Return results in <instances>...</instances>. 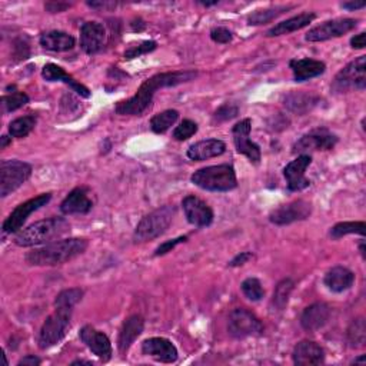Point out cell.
<instances>
[{
  "instance_id": "60d3db41",
  "label": "cell",
  "mask_w": 366,
  "mask_h": 366,
  "mask_svg": "<svg viewBox=\"0 0 366 366\" xmlns=\"http://www.w3.org/2000/svg\"><path fill=\"white\" fill-rule=\"evenodd\" d=\"M156 48H157V43L155 41L143 42L139 46H132L125 52V59L130 60V59H135V57H141L142 55H148V53L153 52Z\"/></svg>"
},
{
  "instance_id": "277c9868",
  "label": "cell",
  "mask_w": 366,
  "mask_h": 366,
  "mask_svg": "<svg viewBox=\"0 0 366 366\" xmlns=\"http://www.w3.org/2000/svg\"><path fill=\"white\" fill-rule=\"evenodd\" d=\"M192 183L209 192H229L238 186L234 166L216 164L199 169L192 175Z\"/></svg>"
},
{
  "instance_id": "3957f363",
  "label": "cell",
  "mask_w": 366,
  "mask_h": 366,
  "mask_svg": "<svg viewBox=\"0 0 366 366\" xmlns=\"http://www.w3.org/2000/svg\"><path fill=\"white\" fill-rule=\"evenodd\" d=\"M71 232L69 222L63 218H50L39 220L22 229L15 238V244L22 248L45 245L55 242Z\"/></svg>"
},
{
  "instance_id": "ffe728a7",
  "label": "cell",
  "mask_w": 366,
  "mask_h": 366,
  "mask_svg": "<svg viewBox=\"0 0 366 366\" xmlns=\"http://www.w3.org/2000/svg\"><path fill=\"white\" fill-rule=\"evenodd\" d=\"M93 202L89 197L86 188H76L60 205V211L63 215H86L92 211Z\"/></svg>"
},
{
  "instance_id": "30bf717a",
  "label": "cell",
  "mask_w": 366,
  "mask_h": 366,
  "mask_svg": "<svg viewBox=\"0 0 366 366\" xmlns=\"http://www.w3.org/2000/svg\"><path fill=\"white\" fill-rule=\"evenodd\" d=\"M50 199H52V193H42L36 197L29 199V201L20 204L5 220V223H3L5 234H15V232H20V229H22L23 223L27 220V218L33 212H36L38 209H41L42 206L49 204Z\"/></svg>"
},
{
  "instance_id": "8992f818",
  "label": "cell",
  "mask_w": 366,
  "mask_h": 366,
  "mask_svg": "<svg viewBox=\"0 0 366 366\" xmlns=\"http://www.w3.org/2000/svg\"><path fill=\"white\" fill-rule=\"evenodd\" d=\"M72 311L73 308H56V311L45 321L39 334L41 349L52 348L64 338L71 326Z\"/></svg>"
},
{
  "instance_id": "f5cc1de1",
  "label": "cell",
  "mask_w": 366,
  "mask_h": 366,
  "mask_svg": "<svg viewBox=\"0 0 366 366\" xmlns=\"http://www.w3.org/2000/svg\"><path fill=\"white\" fill-rule=\"evenodd\" d=\"M0 139H2V143H0V148L5 149V148H6V145L10 142V139H9L8 136H2V138H0Z\"/></svg>"
},
{
  "instance_id": "bcb514c9",
  "label": "cell",
  "mask_w": 366,
  "mask_h": 366,
  "mask_svg": "<svg viewBox=\"0 0 366 366\" xmlns=\"http://www.w3.org/2000/svg\"><path fill=\"white\" fill-rule=\"evenodd\" d=\"M71 8V3H56V2H50L45 5V9L50 13H60L64 12L66 9Z\"/></svg>"
},
{
  "instance_id": "7c38bea8",
  "label": "cell",
  "mask_w": 366,
  "mask_h": 366,
  "mask_svg": "<svg viewBox=\"0 0 366 366\" xmlns=\"http://www.w3.org/2000/svg\"><path fill=\"white\" fill-rule=\"evenodd\" d=\"M358 26V20L355 19H335L328 20L314 29H311L305 39L308 42H325L334 38H341L346 35L348 31L353 30Z\"/></svg>"
},
{
  "instance_id": "7a4b0ae2",
  "label": "cell",
  "mask_w": 366,
  "mask_h": 366,
  "mask_svg": "<svg viewBox=\"0 0 366 366\" xmlns=\"http://www.w3.org/2000/svg\"><path fill=\"white\" fill-rule=\"evenodd\" d=\"M87 241L80 238L55 241L29 252L26 255V262L35 266L62 265L82 255L87 249Z\"/></svg>"
},
{
  "instance_id": "4316f807",
  "label": "cell",
  "mask_w": 366,
  "mask_h": 366,
  "mask_svg": "<svg viewBox=\"0 0 366 366\" xmlns=\"http://www.w3.org/2000/svg\"><path fill=\"white\" fill-rule=\"evenodd\" d=\"M323 282L329 290L335 293H342L353 285L355 275L348 268H344V266H335V268L328 271Z\"/></svg>"
},
{
  "instance_id": "484cf974",
  "label": "cell",
  "mask_w": 366,
  "mask_h": 366,
  "mask_svg": "<svg viewBox=\"0 0 366 366\" xmlns=\"http://www.w3.org/2000/svg\"><path fill=\"white\" fill-rule=\"evenodd\" d=\"M225 150H226L225 142H222L219 139H206V141L193 143L188 149V157L190 160L202 162V160H208V159L220 156L225 153Z\"/></svg>"
},
{
  "instance_id": "6da1fadb",
  "label": "cell",
  "mask_w": 366,
  "mask_h": 366,
  "mask_svg": "<svg viewBox=\"0 0 366 366\" xmlns=\"http://www.w3.org/2000/svg\"><path fill=\"white\" fill-rule=\"evenodd\" d=\"M197 76L195 71H176V72H163L156 73L142 83L135 96H132L127 101L119 102L115 106V112L118 115H130L139 116L142 115L152 104L153 96L157 89L162 87H174L186 82L193 80Z\"/></svg>"
},
{
  "instance_id": "2e32d148",
  "label": "cell",
  "mask_w": 366,
  "mask_h": 366,
  "mask_svg": "<svg viewBox=\"0 0 366 366\" xmlns=\"http://www.w3.org/2000/svg\"><path fill=\"white\" fill-rule=\"evenodd\" d=\"M182 208L189 223L197 227H208L213 222V211L211 206L193 195L186 196L182 201Z\"/></svg>"
},
{
  "instance_id": "e0dca14e",
  "label": "cell",
  "mask_w": 366,
  "mask_h": 366,
  "mask_svg": "<svg viewBox=\"0 0 366 366\" xmlns=\"http://www.w3.org/2000/svg\"><path fill=\"white\" fill-rule=\"evenodd\" d=\"M79 337L80 341L104 362L111 360L112 358V344L109 341V338L104 334V332L97 330L94 328H92L90 325H86L80 329L79 332Z\"/></svg>"
},
{
  "instance_id": "ba28073f",
  "label": "cell",
  "mask_w": 366,
  "mask_h": 366,
  "mask_svg": "<svg viewBox=\"0 0 366 366\" xmlns=\"http://www.w3.org/2000/svg\"><path fill=\"white\" fill-rule=\"evenodd\" d=\"M366 87V56H359L335 76L332 90L344 93L348 90H363Z\"/></svg>"
},
{
  "instance_id": "9c48e42d",
  "label": "cell",
  "mask_w": 366,
  "mask_h": 366,
  "mask_svg": "<svg viewBox=\"0 0 366 366\" xmlns=\"http://www.w3.org/2000/svg\"><path fill=\"white\" fill-rule=\"evenodd\" d=\"M227 332L232 338L237 339L259 337L263 332V325L251 311L245 308H237L229 315Z\"/></svg>"
},
{
  "instance_id": "9a60e30c",
  "label": "cell",
  "mask_w": 366,
  "mask_h": 366,
  "mask_svg": "<svg viewBox=\"0 0 366 366\" xmlns=\"http://www.w3.org/2000/svg\"><path fill=\"white\" fill-rule=\"evenodd\" d=\"M312 162V157L309 155H301L297 156L295 160L288 163L283 169V175L288 182V189L290 192H299L309 188L311 181L307 179L305 174L309 168Z\"/></svg>"
},
{
  "instance_id": "cb8c5ba5",
  "label": "cell",
  "mask_w": 366,
  "mask_h": 366,
  "mask_svg": "<svg viewBox=\"0 0 366 366\" xmlns=\"http://www.w3.org/2000/svg\"><path fill=\"white\" fill-rule=\"evenodd\" d=\"M42 76L43 79H46L48 82H63L66 85H69L71 89L73 92H76L78 94H80L82 97H89L90 92L86 86H83L82 83H79L78 80H75L68 72H66L60 66L55 64V63H48L43 71H42Z\"/></svg>"
},
{
  "instance_id": "f35d334b",
  "label": "cell",
  "mask_w": 366,
  "mask_h": 366,
  "mask_svg": "<svg viewBox=\"0 0 366 366\" xmlns=\"http://www.w3.org/2000/svg\"><path fill=\"white\" fill-rule=\"evenodd\" d=\"M242 288V292L244 295L249 299V301H253V302H258L260 301V299L265 296V290L262 288V283L259 279L256 278H248L242 282L241 285Z\"/></svg>"
},
{
  "instance_id": "816d5d0a",
  "label": "cell",
  "mask_w": 366,
  "mask_h": 366,
  "mask_svg": "<svg viewBox=\"0 0 366 366\" xmlns=\"http://www.w3.org/2000/svg\"><path fill=\"white\" fill-rule=\"evenodd\" d=\"M83 363H86V365H93L92 360H83V359H79V360L72 362V366H75V365H83Z\"/></svg>"
},
{
  "instance_id": "b9f144b4",
  "label": "cell",
  "mask_w": 366,
  "mask_h": 366,
  "mask_svg": "<svg viewBox=\"0 0 366 366\" xmlns=\"http://www.w3.org/2000/svg\"><path fill=\"white\" fill-rule=\"evenodd\" d=\"M238 106L235 105H232V104H225L222 105L213 115V120L220 123V122H226V120H230V119H234L238 116Z\"/></svg>"
},
{
  "instance_id": "7402d4cb",
  "label": "cell",
  "mask_w": 366,
  "mask_h": 366,
  "mask_svg": "<svg viewBox=\"0 0 366 366\" xmlns=\"http://www.w3.org/2000/svg\"><path fill=\"white\" fill-rule=\"evenodd\" d=\"M143 328H145V321L139 315H132L123 322L119 334V341H118L120 353H126L129 348L135 344V341L142 335Z\"/></svg>"
},
{
  "instance_id": "5b68a950",
  "label": "cell",
  "mask_w": 366,
  "mask_h": 366,
  "mask_svg": "<svg viewBox=\"0 0 366 366\" xmlns=\"http://www.w3.org/2000/svg\"><path fill=\"white\" fill-rule=\"evenodd\" d=\"M175 216V208L171 205L162 206L145 218L138 223L135 229V241L136 242H148L163 235L166 229L172 223Z\"/></svg>"
},
{
  "instance_id": "f6af8a7d",
  "label": "cell",
  "mask_w": 366,
  "mask_h": 366,
  "mask_svg": "<svg viewBox=\"0 0 366 366\" xmlns=\"http://www.w3.org/2000/svg\"><path fill=\"white\" fill-rule=\"evenodd\" d=\"M252 258H253V255L251 252H241L239 255H237L234 259L229 262V266H232V268H237V266L245 265Z\"/></svg>"
},
{
  "instance_id": "7bdbcfd3",
  "label": "cell",
  "mask_w": 366,
  "mask_h": 366,
  "mask_svg": "<svg viewBox=\"0 0 366 366\" xmlns=\"http://www.w3.org/2000/svg\"><path fill=\"white\" fill-rule=\"evenodd\" d=\"M211 39L216 43H229L232 39H234V33H232L229 29L226 27H215L211 31Z\"/></svg>"
},
{
  "instance_id": "d590c367",
  "label": "cell",
  "mask_w": 366,
  "mask_h": 366,
  "mask_svg": "<svg viewBox=\"0 0 366 366\" xmlns=\"http://www.w3.org/2000/svg\"><path fill=\"white\" fill-rule=\"evenodd\" d=\"M290 6H275V8H269V9H263V10H258L255 13H252L248 17V23L258 26V24H265V23H269L274 19H276L278 16H281L283 12L289 10Z\"/></svg>"
},
{
  "instance_id": "11a10c76",
  "label": "cell",
  "mask_w": 366,
  "mask_h": 366,
  "mask_svg": "<svg viewBox=\"0 0 366 366\" xmlns=\"http://www.w3.org/2000/svg\"><path fill=\"white\" fill-rule=\"evenodd\" d=\"M199 5L206 6V8H209V6H215V5H218V0H216V2H199Z\"/></svg>"
},
{
  "instance_id": "d4e9b609",
  "label": "cell",
  "mask_w": 366,
  "mask_h": 366,
  "mask_svg": "<svg viewBox=\"0 0 366 366\" xmlns=\"http://www.w3.org/2000/svg\"><path fill=\"white\" fill-rule=\"evenodd\" d=\"M330 318V308L323 302H316L311 307H308L302 316H301V325L308 332H315L321 328H323Z\"/></svg>"
},
{
  "instance_id": "5bb4252c",
  "label": "cell",
  "mask_w": 366,
  "mask_h": 366,
  "mask_svg": "<svg viewBox=\"0 0 366 366\" xmlns=\"http://www.w3.org/2000/svg\"><path fill=\"white\" fill-rule=\"evenodd\" d=\"M251 129H252V122L251 119H244L238 122L234 129H232V135H234V142L237 146V150L241 155H245L252 163H259L262 153L259 145L252 142L249 139L251 135Z\"/></svg>"
},
{
  "instance_id": "603a6c76",
  "label": "cell",
  "mask_w": 366,
  "mask_h": 366,
  "mask_svg": "<svg viewBox=\"0 0 366 366\" xmlns=\"http://www.w3.org/2000/svg\"><path fill=\"white\" fill-rule=\"evenodd\" d=\"M290 69L293 72L295 82H305L309 79H314L316 76H321L326 66L323 62L316 59H293L289 62Z\"/></svg>"
},
{
  "instance_id": "f546056e",
  "label": "cell",
  "mask_w": 366,
  "mask_h": 366,
  "mask_svg": "<svg viewBox=\"0 0 366 366\" xmlns=\"http://www.w3.org/2000/svg\"><path fill=\"white\" fill-rule=\"evenodd\" d=\"M318 102V97L308 94V93H301V92H293L289 93L285 97V106L297 115H304L308 111H311Z\"/></svg>"
},
{
  "instance_id": "d6a6232c",
  "label": "cell",
  "mask_w": 366,
  "mask_h": 366,
  "mask_svg": "<svg viewBox=\"0 0 366 366\" xmlns=\"http://www.w3.org/2000/svg\"><path fill=\"white\" fill-rule=\"evenodd\" d=\"M36 116L33 115H27V116H23V118H17L15 119L13 122H10L9 125V133L12 138H26L29 133L35 129L36 126Z\"/></svg>"
},
{
  "instance_id": "44dd1931",
  "label": "cell",
  "mask_w": 366,
  "mask_h": 366,
  "mask_svg": "<svg viewBox=\"0 0 366 366\" xmlns=\"http://www.w3.org/2000/svg\"><path fill=\"white\" fill-rule=\"evenodd\" d=\"M292 358L297 366H314L323 363L325 352L316 342L302 341L295 346Z\"/></svg>"
},
{
  "instance_id": "ab89813d",
  "label": "cell",
  "mask_w": 366,
  "mask_h": 366,
  "mask_svg": "<svg viewBox=\"0 0 366 366\" xmlns=\"http://www.w3.org/2000/svg\"><path fill=\"white\" fill-rule=\"evenodd\" d=\"M196 132H197V125L193 120H190V119H185V120L181 122L179 126L175 127L174 139L181 141V142L188 141L189 138H192L195 135Z\"/></svg>"
},
{
  "instance_id": "4dcf8cb0",
  "label": "cell",
  "mask_w": 366,
  "mask_h": 366,
  "mask_svg": "<svg viewBox=\"0 0 366 366\" xmlns=\"http://www.w3.org/2000/svg\"><path fill=\"white\" fill-rule=\"evenodd\" d=\"M346 341L351 348H363L366 344V323L363 318L352 321L346 330Z\"/></svg>"
},
{
  "instance_id": "83f0119b",
  "label": "cell",
  "mask_w": 366,
  "mask_h": 366,
  "mask_svg": "<svg viewBox=\"0 0 366 366\" xmlns=\"http://www.w3.org/2000/svg\"><path fill=\"white\" fill-rule=\"evenodd\" d=\"M316 15L315 13H301L297 16H293L290 19H286L274 27H271L268 31H266V36L268 38H275V36H282V35H289L292 31L301 30L307 27L312 20H315Z\"/></svg>"
},
{
  "instance_id": "836d02e7",
  "label": "cell",
  "mask_w": 366,
  "mask_h": 366,
  "mask_svg": "<svg viewBox=\"0 0 366 366\" xmlns=\"http://www.w3.org/2000/svg\"><path fill=\"white\" fill-rule=\"evenodd\" d=\"M365 229V222H341L330 229V237L334 239H341L351 234H358L363 237Z\"/></svg>"
},
{
  "instance_id": "8fae6325",
  "label": "cell",
  "mask_w": 366,
  "mask_h": 366,
  "mask_svg": "<svg viewBox=\"0 0 366 366\" xmlns=\"http://www.w3.org/2000/svg\"><path fill=\"white\" fill-rule=\"evenodd\" d=\"M338 143V136L325 127L314 129L308 135L302 136L295 145L292 152L307 155L312 150H329Z\"/></svg>"
},
{
  "instance_id": "e575fe53",
  "label": "cell",
  "mask_w": 366,
  "mask_h": 366,
  "mask_svg": "<svg viewBox=\"0 0 366 366\" xmlns=\"http://www.w3.org/2000/svg\"><path fill=\"white\" fill-rule=\"evenodd\" d=\"M293 281L292 279H283L281 281L276 288H275V292H274V299H272V304L275 305L276 309L279 311H283L288 305V301H289V296L293 290Z\"/></svg>"
},
{
  "instance_id": "52a82bcc",
  "label": "cell",
  "mask_w": 366,
  "mask_h": 366,
  "mask_svg": "<svg viewBox=\"0 0 366 366\" xmlns=\"http://www.w3.org/2000/svg\"><path fill=\"white\" fill-rule=\"evenodd\" d=\"M31 175V166L20 160H2L0 163V196L6 197L19 189Z\"/></svg>"
},
{
  "instance_id": "ee69618b",
  "label": "cell",
  "mask_w": 366,
  "mask_h": 366,
  "mask_svg": "<svg viewBox=\"0 0 366 366\" xmlns=\"http://www.w3.org/2000/svg\"><path fill=\"white\" fill-rule=\"evenodd\" d=\"M186 241H188L186 237H181V238H176V239L164 242V244H162V245L155 251V256L166 255L168 252H171L174 248H176L179 244H183V242H186Z\"/></svg>"
},
{
  "instance_id": "c3c4849f",
  "label": "cell",
  "mask_w": 366,
  "mask_h": 366,
  "mask_svg": "<svg viewBox=\"0 0 366 366\" xmlns=\"http://www.w3.org/2000/svg\"><path fill=\"white\" fill-rule=\"evenodd\" d=\"M365 33H359L351 39V45L353 49H363L365 48Z\"/></svg>"
},
{
  "instance_id": "4fadbf2b",
  "label": "cell",
  "mask_w": 366,
  "mask_h": 366,
  "mask_svg": "<svg viewBox=\"0 0 366 366\" xmlns=\"http://www.w3.org/2000/svg\"><path fill=\"white\" fill-rule=\"evenodd\" d=\"M311 213H312V205L307 201H302V199H299V201L282 205L278 209L272 211V213L269 215V220L275 225L283 226V225H290L293 222L305 220L311 216Z\"/></svg>"
},
{
  "instance_id": "8d00e7d4",
  "label": "cell",
  "mask_w": 366,
  "mask_h": 366,
  "mask_svg": "<svg viewBox=\"0 0 366 366\" xmlns=\"http://www.w3.org/2000/svg\"><path fill=\"white\" fill-rule=\"evenodd\" d=\"M82 297H83V290L80 288L64 289L56 296L55 307L56 308H73L76 304H79L82 301Z\"/></svg>"
},
{
  "instance_id": "ac0fdd59",
  "label": "cell",
  "mask_w": 366,
  "mask_h": 366,
  "mask_svg": "<svg viewBox=\"0 0 366 366\" xmlns=\"http://www.w3.org/2000/svg\"><path fill=\"white\" fill-rule=\"evenodd\" d=\"M106 39V30L102 23L86 22L80 27V46L85 53L94 55L101 52Z\"/></svg>"
},
{
  "instance_id": "7dc6e473",
  "label": "cell",
  "mask_w": 366,
  "mask_h": 366,
  "mask_svg": "<svg viewBox=\"0 0 366 366\" xmlns=\"http://www.w3.org/2000/svg\"><path fill=\"white\" fill-rule=\"evenodd\" d=\"M42 363V360L38 358V356H35V355H26L24 358H22L19 362H17V366H38V365H41Z\"/></svg>"
},
{
  "instance_id": "f1b7e54d",
  "label": "cell",
  "mask_w": 366,
  "mask_h": 366,
  "mask_svg": "<svg viewBox=\"0 0 366 366\" xmlns=\"http://www.w3.org/2000/svg\"><path fill=\"white\" fill-rule=\"evenodd\" d=\"M75 38L71 36L69 33L52 30L48 33H43L41 36V45L50 52H68L75 48Z\"/></svg>"
},
{
  "instance_id": "d6986e66",
  "label": "cell",
  "mask_w": 366,
  "mask_h": 366,
  "mask_svg": "<svg viewBox=\"0 0 366 366\" xmlns=\"http://www.w3.org/2000/svg\"><path fill=\"white\" fill-rule=\"evenodd\" d=\"M143 355H148L157 362L174 363L178 360V349L172 341L166 338H149L142 344Z\"/></svg>"
},
{
  "instance_id": "681fc988",
  "label": "cell",
  "mask_w": 366,
  "mask_h": 366,
  "mask_svg": "<svg viewBox=\"0 0 366 366\" xmlns=\"http://www.w3.org/2000/svg\"><path fill=\"white\" fill-rule=\"evenodd\" d=\"M87 6H90L93 9H111V8H115L116 3H113V2H87Z\"/></svg>"
},
{
  "instance_id": "db71d44e",
  "label": "cell",
  "mask_w": 366,
  "mask_h": 366,
  "mask_svg": "<svg viewBox=\"0 0 366 366\" xmlns=\"http://www.w3.org/2000/svg\"><path fill=\"white\" fill-rule=\"evenodd\" d=\"M365 362H366V356H365V355H362V356H359L358 359H355L352 363H355V365H356V363H362V365H363Z\"/></svg>"
},
{
  "instance_id": "9f6ffc18",
  "label": "cell",
  "mask_w": 366,
  "mask_h": 366,
  "mask_svg": "<svg viewBox=\"0 0 366 366\" xmlns=\"http://www.w3.org/2000/svg\"><path fill=\"white\" fill-rule=\"evenodd\" d=\"M359 251H360V253H362V258L366 259V255H365V242H363V241H362L360 245H359Z\"/></svg>"
},
{
  "instance_id": "74e56055",
  "label": "cell",
  "mask_w": 366,
  "mask_h": 366,
  "mask_svg": "<svg viewBox=\"0 0 366 366\" xmlns=\"http://www.w3.org/2000/svg\"><path fill=\"white\" fill-rule=\"evenodd\" d=\"M29 104V96L23 92H13L12 94H6L2 97V109L3 113L15 112Z\"/></svg>"
},
{
  "instance_id": "f907efd6",
  "label": "cell",
  "mask_w": 366,
  "mask_h": 366,
  "mask_svg": "<svg viewBox=\"0 0 366 366\" xmlns=\"http://www.w3.org/2000/svg\"><path fill=\"white\" fill-rule=\"evenodd\" d=\"M344 9L346 10H356V9H362L366 6L365 2H351V3H342L341 5Z\"/></svg>"
},
{
  "instance_id": "1f68e13d",
  "label": "cell",
  "mask_w": 366,
  "mask_h": 366,
  "mask_svg": "<svg viewBox=\"0 0 366 366\" xmlns=\"http://www.w3.org/2000/svg\"><path fill=\"white\" fill-rule=\"evenodd\" d=\"M178 119H179V112L175 109L160 112L150 119V129L160 135V133L168 132L176 123Z\"/></svg>"
}]
</instances>
